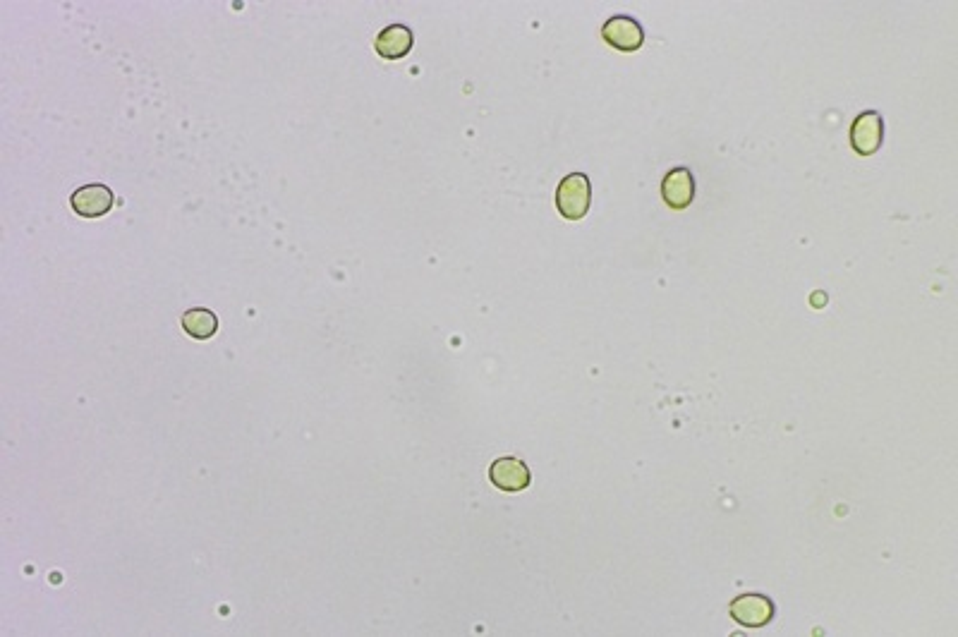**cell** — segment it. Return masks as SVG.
I'll list each match as a JSON object with an SVG mask.
<instances>
[{"instance_id": "6da1fadb", "label": "cell", "mask_w": 958, "mask_h": 637, "mask_svg": "<svg viewBox=\"0 0 958 637\" xmlns=\"http://www.w3.org/2000/svg\"><path fill=\"white\" fill-rule=\"evenodd\" d=\"M592 204V182L585 173L566 175L556 187V209L566 221H580Z\"/></svg>"}, {"instance_id": "7a4b0ae2", "label": "cell", "mask_w": 958, "mask_h": 637, "mask_svg": "<svg viewBox=\"0 0 958 637\" xmlns=\"http://www.w3.org/2000/svg\"><path fill=\"white\" fill-rule=\"evenodd\" d=\"M729 614L743 628H765L772 623L776 606L767 594H741L729 604Z\"/></svg>"}, {"instance_id": "3957f363", "label": "cell", "mask_w": 958, "mask_h": 637, "mask_svg": "<svg viewBox=\"0 0 958 637\" xmlns=\"http://www.w3.org/2000/svg\"><path fill=\"white\" fill-rule=\"evenodd\" d=\"M602 39L611 48L621 53H635L645 44V29L642 24L630 15H616L606 20L602 27Z\"/></svg>"}, {"instance_id": "277c9868", "label": "cell", "mask_w": 958, "mask_h": 637, "mask_svg": "<svg viewBox=\"0 0 958 637\" xmlns=\"http://www.w3.org/2000/svg\"><path fill=\"white\" fill-rule=\"evenodd\" d=\"M489 479L499 491L518 494V491H525L532 484V472L520 458L506 455V458H499L491 463Z\"/></svg>"}, {"instance_id": "5b68a950", "label": "cell", "mask_w": 958, "mask_h": 637, "mask_svg": "<svg viewBox=\"0 0 958 637\" xmlns=\"http://www.w3.org/2000/svg\"><path fill=\"white\" fill-rule=\"evenodd\" d=\"M884 139V120L877 111L860 113L851 125V147L860 156L877 154Z\"/></svg>"}, {"instance_id": "8992f818", "label": "cell", "mask_w": 958, "mask_h": 637, "mask_svg": "<svg viewBox=\"0 0 958 637\" xmlns=\"http://www.w3.org/2000/svg\"><path fill=\"white\" fill-rule=\"evenodd\" d=\"M70 204H72V211H75L77 216L101 218L113 209L115 194H113L111 187L94 182V185H84L77 192H72Z\"/></svg>"}, {"instance_id": "52a82bcc", "label": "cell", "mask_w": 958, "mask_h": 637, "mask_svg": "<svg viewBox=\"0 0 958 637\" xmlns=\"http://www.w3.org/2000/svg\"><path fill=\"white\" fill-rule=\"evenodd\" d=\"M662 197L671 209H688L695 199V178L690 168H673L662 180Z\"/></svg>"}, {"instance_id": "ba28073f", "label": "cell", "mask_w": 958, "mask_h": 637, "mask_svg": "<svg viewBox=\"0 0 958 637\" xmlns=\"http://www.w3.org/2000/svg\"><path fill=\"white\" fill-rule=\"evenodd\" d=\"M412 44H415V36H412L410 27L391 24V27H384L379 32L377 41H374V51L384 60H400L412 51Z\"/></svg>"}, {"instance_id": "9c48e42d", "label": "cell", "mask_w": 958, "mask_h": 637, "mask_svg": "<svg viewBox=\"0 0 958 637\" xmlns=\"http://www.w3.org/2000/svg\"><path fill=\"white\" fill-rule=\"evenodd\" d=\"M183 329L194 341H209L218 331V317L206 307L187 309L183 314Z\"/></svg>"}]
</instances>
